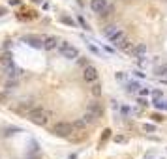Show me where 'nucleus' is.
<instances>
[{
	"mask_svg": "<svg viewBox=\"0 0 167 159\" xmlns=\"http://www.w3.org/2000/svg\"><path fill=\"white\" fill-rule=\"evenodd\" d=\"M27 118L32 124H36V125H47L51 122V118H53V112L49 109H45V107H34L27 114Z\"/></svg>",
	"mask_w": 167,
	"mask_h": 159,
	"instance_id": "1",
	"label": "nucleus"
},
{
	"mask_svg": "<svg viewBox=\"0 0 167 159\" xmlns=\"http://www.w3.org/2000/svg\"><path fill=\"white\" fill-rule=\"evenodd\" d=\"M72 133H75V127H73V122H56L53 125V135L56 137H64V139H68L72 137Z\"/></svg>",
	"mask_w": 167,
	"mask_h": 159,
	"instance_id": "2",
	"label": "nucleus"
},
{
	"mask_svg": "<svg viewBox=\"0 0 167 159\" xmlns=\"http://www.w3.org/2000/svg\"><path fill=\"white\" fill-rule=\"evenodd\" d=\"M58 53L64 56V58H68V60H75V58H79V51H77V47H73L72 43H68V41H60Z\"/></svg>",
	"mask_w": 167,
	"mask_h": 159,
	"instance_id": "3",
	"label": "nucleus"
},
{
	"mask_svg": "<svg viewBox=\"0 0 167 159\" xmlns=\"http://www.w3.org/2000/svg\"><path fill=\"white\" fill-rule=\"evenodd\" d=\"M83 79H85L86 82H96L99 79V73H98V69L94 68V66H90V64H88V66H85V68H83Z\"/></svg>",
	"mask_w": 167,
	"mask_h": 159,
	"instance_id": "4",
	"label": "nucleus"
},
{
	"mask_svg": "<svg viewBox=\"0 0 167 159\" xmlns=\"http://www.w3.org/2000/svg\"><path fill=\"white\" fill-rule=\"evenodd\" d=\"M23 41L27 45L34 47V49H43V36H36V34H27L23 36Z\"/></svg>",
	"mask_w": 167,
	"mask_h": 159,
	"instance_id": "5",
	"label": "nucleus"
},
{
	"mask_svg": "<svg viewBox=\"0 0 167 159\" xmlns=\"http://www.w3.org/2000/svg\"><path fill=\"white\" fill-rule=\"evenodd\" d=\"M36 105L32 103L30 99H25V101H19L17 105H15V112H19V114H25L27 116L28 112H30V109H34Z\"/></svg>",
	"mask_w": 167,
	"mask_h": 159,
	"instance_id": "6",
	"label": "nucleus"
},
{
	"mask_svg": "<svg viewBox=\"0 0 167 159\" xmlns=\"http://www.w3.org/2000/svg\"><path fill=\"white\" fill-rule=\"evenodd\" d=\"M107 8H109L107 0H90V9L94 11V13H98V15H101Z\"/></svg>",
	"mask_w": 167,
	"mask_h": 159,
	"instance_id": "7",
	"label": "nucleus"
},
{
	"mask_svg": "<svg viewBox=\"0 0 167 159\" xmlns=\"http://www.w3.org/2000/svg\"><path fill=\"white\" fill-rule=\"evenodd\" d=\"M58 45H60L58 37H54V36H43V49H45V51L58 49Z\"/></svg>",
	"mask_w": 167,
	"mask_h": 159,
	"instance_id": "8",
	"label": "nucleus"
},
{
	"mask_svg": "<svg viewBox=\"0 0 167 159\" xmlns=\"http://www.w3.org/2000/svg\"><path fill=\"white\" fill-rule=\"evenodd\" d=\"M86 110L92 112L96 118H99V116L103 114V107H101V103H98V101H90V103L86 105Z\"/></svg>",
	"mask_w": 167,
	"mask_h": 159,
	"instance_id": "9",
	"label": "nucleus"
},
{
	"mask_svg": "<svg viewBox=\"0 0 167 159\" xmlns=\"http://www.w3.org/2000/svg\"><path fill=\"white\" fill-rule=\"evenodd\" d=\"M146 51H148V47H146V43H137L135 47H133V56L135 58H143V56H146Z\"/></svg>",
	"mask_w": 167,
	"mask_h": 159,
	"instance_id": "10",
	"label": "nucleus"
},
{
	"mask_svg": "<svg viewBox=\"0 0 167 159\" xmlns=\"http://www.w3.org/2000/svg\"><path fill=\"white\" fill-rule=\"evenodd\" d=\"M0 66H2V68L13 66V55H11V53H4V55L0 56Z\"/></svg>",
	"mask_w": 167,
	"mask_h": 159,
	"instance_id": "11",
	"label": "nucleus"
},
{
	"mask_svg": "<svg viewBox=\"0 0 167 159\" xmlns=\"http://www.w3.org/2000/svg\"><path fill=\"white\" fill-rule=\"evenodd\" d=\"M133 47H135V43H133V41L131 39H124L122 41V43H118V47L117 49H120V51H124V53H131V51H133Z\"/></svg>",
	"mask_w": 167,
	"mask_h": 159,
	"instance_id": "12",
	"label": "nucleus"
},
{
	"mask_svg": "<svg viewBox=\"0 0 167 159\" xmlns=\"http://www.w3.org/2000/svg\"><path fill=\"white\" fill-rule=\"evenodd\" d=\"M126 37H128V36H126V32H124V30H118V32H117V34H115V36L111 37L109 41H111L115 47H118V43H122V41L126 39Z\"/></svg>",
	"mask_w": 167,
	"mask_h": 159,
	"instance_id": "13",
	"label": "nucleus"
},
{
	"mask_svg": "<svg viewBox=\"0 0 167 159\" xmlns=\"http://www.w3.org/2000/svg\"><path fill=\"white\" fill-rule=\"evenodd\" d=\"M118 30H120V28H118L117 24H109V26H105V28H103V36L107 37V39H111V37H113Z\"/></svg>",
	"mask_w": 167,
	"mask_h": 159,
	"instance_id": "14",
	"label": "nucleus"
},
{
	"mask_svg": "<svg viewBox=\"0 0 167 159\" xmlns=\"http://www.w3.org/2000/svg\"><path fill=\"white\" fill-rule=\"evenodd\" d=\"M90 92H92V95H94V97H99V95H101V92H103V90H101V84H99L98 81L92 82V84H90Z\"/></svg>",
	"mask_w": 167,
	"mask_h": 159,
	"instance_id": "15",
	"label": "nucleus"
},
{
	"mask_svg": "<svg viewBox=\"0 0 167 159\" xmlns=\"http://www.w3.org/2000/svg\"><path fill=\"white\" fill-rule=\"evenodd\" d=\"M15 88H17V79H9V81L4 84V90L9 92V94H11V92H15Z\"/></svg>",
	"mask_w": 167,
	"mask_h": 159,
	"instance_id": "16",
	"label": "nucleus"
},
{
	"mask_svg": "<svg viewBox=\"0 0 167 159\" xmlns=\"http://www.w3.org/2000/svg\"><path fill=\"white\" fill-rule=\"evenodd\" d=\"M154 73H156L158 77H165L167 75V64H160V66H156Z\"/></svg>",
	"mask_w": 167,
	"mask_h": 159,
	"instance_id": "17",
	"label": "nucleus"
},
{
	"mask_svg": "<svg viewBox=\"0 0 167 159\" xmlns=\"http://www.w3.org/2000/svg\"><path fill=\"white\" fill-rule=\"evenodd\" d=\"M126 88H128V92H130V94H137V92H139V88H141V84H139V82H128Z\"/></svg>",
	"mask_w": 167,
	"mask_h": 159,
	"instance_id": "18",
	"label": "nucleus"
},
{
	"mask_svg": "<svg viewBox=\"0 0 167 159\" xmlns=\"http://www.w3.org/2000/svg\"><path fill=\"white\" fill-rule=\"evenodd\" d=\"M60 23L68 24V26H75V21L72 17H68V15H60Z\"/></svg>",
	"mask_w": 167,
	"mask_h": 159,
	"instance_id": "19",
	"label": "nucleus"
},
{
	"mask_svg": "<svg viewBox=\"0 0 167 159\" xmlns=\"http://www.w3.org/2000/svg\"><path fill=\"white\" fill-rule=\"evenodd\" d=\"M83 120H85V122L88 124V125H90V124H94V122H96V120H98V118H96V116H94V114H92V112H88V110H86V114H85V116H83Z\"/></svg>",
	"mask_w": 167,
	"mask_h": 159,
	"instance_id": "20",
	"label": "nucleus"
},
{
	"mask_svg": "<svg viewBox=\"0 0 167 159\" xmlns=\"http://www.w3.org/2000/svg\"><path fill=\"white\" fill-rule=\"evenodd\" d=\"M143 129H144L146 133H154V131H156V125H152V124H144Z\"/></svg>",
	"mask_w": 167,
	"mask_h": 159,
	"instance_id": "21",
	"label": "nucleus"
},
{
	"mask_svg": "<svg viewBox=\"0 0 167 159\" xmlns=\"http://www.w3.org/2000/svg\"><path fill=\"white\" fill-rule=\"evenodd\" d=\"M86 45H88V49H90V51H92V53H94V55H98V56H101V51H99V49H98V47H94V45H92V43H86Z\"/></svg>",
	"mask_w": 167,
	"mask_h": 159,
	"instance_id": "22",
	"label": "nucleus"
},
{
	"mask_svg": "<svg viewBox=\"0 0 167 159\" xmlns=\"http://www.w3.org/2000/svg\"><path fill=\"white\" fill-rule=\"evenodd\" d=\"M150 92H152V90H148V88H143V86H141L137 94H139V95H143V97H144V95H150Z\"/></svg>",
	"mask_w": 167,
	"mask_h": 159,
	"instance_id": "23",
	"label": "nucleus"
},
{
	"mask_svg": "<svg viewBox=\"0 0 167 159\" xmlns=\"http://www.w3.org/2000/svg\"><path fill=\"white\" fill-rule=\"evenodd\" d=\"M154 107H156V109H163V107H165V103H163V101H162V97L154 101Z\"/></svg>",
	"mask_w": 167,
	"mask_h": 159,
	"instance_id": "24",
	"label": "nucleus"
},
{
	"mask_svg": "<svg viewBox=\"0 0 167 159\" xmlns=\"http://www.w3.org/2000/svg\"><path fill=\"white\" fill-rule=\"evenodd\" d=\"M115 77H117V81H120V82H124L126 81V73H122V71H118L117 75H115Z\"/></svg>",
	"mask_w": 167,
	"mask_h": 159,
	"instance_id": "25",
	"label": "nucleus"
},
{
	"mask_svg": "<svg viewBox=\"0 0 167 159\" xmlns=\"http://www.w3.org/2000/svg\"><path fill=\"white\" fill-rule=\"evenodd\" d=\"M150 95H152L154 99H160V97H162V92H160V90H152V92H150Z\"/></svg>",
	"mask_w": 167,
	"mask_h": 159,
	"instance_id": "26",
	"label": "nucleus"
},
{
	"mask_svg": "<svg viewBox=\"0 0 167 159\" xmlns=\"http://www.w3.org/2000/svg\"><path fill=\"white\" fill-rule=\"evenodd\" d=\"M135 73V77H139V79H144V73L141 71V69H137V71H133Z\"/></svg>",
	"mask_w": 167,
	"mask_h": 159,
	"instance_id": "27",
	"label": "nucleus"
},
{
	"mask_svg": "<svg viewBox=\"0 0 167 159\" xmlns=\"http://www.w3.org/2000/svg\"><path fill=\"white\" fill-rule=\"evenodd\" d=\"M137 103H139V105H143V107H144V105H148V103H146V99H144L143 95H141L139 99H137Z\"/></svg>",
	"mask_w": 167,
	"mask_h": 159,
	"instance_id": "28",
	"label": "nucleus"
},
{
	"mask_svg": "<svg viewBox=\"0 0 167 159\" xmlns=\"http://www.w3.org/2000/svg\"><path fill=\"white\" fill-rule=\"evenodd\" d=\"M79 23L83 24V28H86V30H88V24H86V21H85V19H83V17H79Z\"/></svg>",
	"mask_w": 167,
	"mask_h": 159,
	"instance_id": "29",
	"label": "nucleus"
},
{
	"mask_svg": "<svg viewBox=\"0 0 167 159\" xmlns=\"http://www.w3.org/2000/svg\"><path fill=\"white\" fill-rule=\"evenodd\" d=\"M109 133H111V131H109V129H105V131H103V137H101V141H107V139H109Z\"/></svg>",
	"mask_w": 167,
	"mask_h": 159,
	"instance_id": "30",
	"label": "nucleus"
},
{
	"mask_svg": "<svg viewBox=\"0 0 167 159\" xmlns=\"http://www.w3.org/2000/svg\"><path fill=\"white\" fill-rule=\"evenodd\" d=\"M152 118L156 120V122H162V120H163V118H162V114H152Z\"/></svg>",
	"mask_w": 167,
	"mask_h": 159,
	"instance_id": "31",
	"label": "nucleus"
},
{
	"mask_svg": "<svg viewBox=\"0 0 167 159\" xmlns=\"http://www.w3.org/2000/svg\"><path fill=\"white\" fill-rule=\"evenodd\" d=\"M115 141H117V142H124V141H126V137H115Z\"/></svg>",
	"mask_w": 167,
	"mask_h": 159,
	"instance_id": "32",
	"label": "nucleus"
},
{
	"mask_svg": "<svg viewBox=\"0 0 167 159\" xmlns=\"http://www.w3.org/2000/svg\"><path fill=\"white\" fill-rule=\"evenodd\" d=\"M2 15H6V9L4 8H0V17H2Z\"/></svg>",
	"mask_w": 167,
	"mask_h": 159,
	"instance_id": "33",
	"label": "nucleus"
}]
</instances>
